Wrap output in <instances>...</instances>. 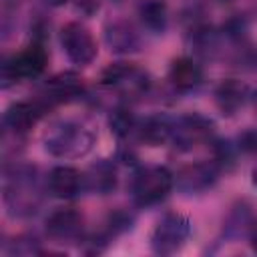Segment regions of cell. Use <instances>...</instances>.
<instances>
[{
	"mask_svg": "<svg viewBox=\"0 0 257 257\" xmlns=\"http://www.w3.org/2000/svg\"><path fill=\"white\" fill-rule=\"evenodd\" d=\"M4 205L10 217H30L38 211L42 195L38 185L36 169L30 165H12L4 167L2 179Z\"/></svg>",
	"mask_w": 257,
	"mask_h": 257,
	"instance_id": "6da1fadb",
	"label": "cell"
},
{
	"mask_svg": "<svg viewBox=\"0 0 257 257\" xmlns=\"http://www.w3.org/2000/svg\"><path fill=\"white\" fill-rule=\"evenodd\" d=\"M94 141V131L76 118H60L52 122L42 137L46 153L56 159H80L90 153Z\"/></svg>",
	"mask_w": 257,
	"mask_h": 257,
	"instance_id": "7a4b0ae2",
	"label": "cell"
},
{
	"mask_svg": "<svg viewBox=\"0 0 257 257\" xmlns=\"http://www.w3.org/2000/svg\"><path fill=\"white\" fill-rule=\"evenodd\" d=\"M175 187V175L163 165H145L133 173L131 197L141 209L163 203Z\"/></svg>",
	"mask_w": 257,
	"mask_h": 257,
	"instance_id": "3957f363",
	"label": "cell"
},
{
	"mask_svg": "<svg viewBox=\"0 0 257 257\" xmlns=\"http://www.w3.org/2000/svg\"><path fill=\"white\" fill-rule=\"evenodd\" d=\"M191 221L187 215L169 211L165 213L151 231V249L157 255H173L185 247V243L191 237Z\"/></svg>",
	"mask_w": 257,
	"mask_h": 257,
	"instance_id": "277c9868",
	"label": "cell"
},
{
	"mask_svg": "<svg viewBox=\"0 0 257 257\" xmlns=\"http://www.w3.org/2000/svg\"><path fill=\"white\" fill-rule=\"evenodd\" d=\"M48 64V52L40 42L24 46L20 52L4 58L2 62V86L8 88L20 80L38 78Z\"/></svg>",
	"mask_w": 257,
	"mask_h": 257,
	"instance_id": "5b68a950",
	"label": "cell"
},
{
	"mask_svg": "<svg viewBox=\"0 0 257 257\" xmlns=\"http://www.w3.org/2000/svg\"><path fill=\"white\" fill-rule=\"evenodd\" d=\"M100 84L122 96H145L151 88V76L133 62H110L100 72Z\"/></svg>",
	"mask_w": 257,
	"mask_h": 257,
	"instance_id": "8992f818",
	"label": "cell"
},
{
	"mask_svg": "<svg viewBox=\"0 0 257 257\" xmlns=\"http://www.w3.org/2000/svg\"><path fill=\"white\" fill-rule=\"evenodd\" d=\"M60 46L74 66H88L98 54L96 40L82 22H66L60 28Z\"/></svg>",
	"mask_w": 257,
	"mask_h": 257,
	"instance_id": "52a82bcc",
	"label": "cell"
},
{
	"mask_svg": "<svg viewBox=\"0 0 257 257\" xmlns=\"http://www.w3.org/2000/svg\"><path fill=\"white\" fill-rule=\"evenodd\" d=\"M213 120L199 114V112H189L179 118H175L173 126V137L171 143L177 151H193L199 145L211 143L213 141Z\"/></svg>",
	"mask_w": 257,
	"mask_h": 257,
	"instance_id": "ba28073f",
	"label": "cell"
},
{
	"mask_svg": "<svg viewBox=\"0 0 257 257\" xmlns=\"http://www.w3.org/2000/svg\"><path fill=\"white\" fill-rule=\"evenodd\" d=\"M46 108H48V104L42 98H38V100H16L4 110L2 126L10 135H16V137L26 135L30 128H34L38 124V120L42 118Z\"/></svg>",
	"mask_w": 257,
	"mask_h": 257,
	"instance_id": "9c48e42d",
	"label": "cell"
},
{
	"mask_svg": "<svg viewBox=\"0 0 257 257\" xmlns=\"http://www.w3.org/2000/svg\"><path fill=\"white\" fill-rule=\"evenodd\" d=\"M219 173H221V167L217 165L215 159L197 161V163H191V165L183 167L175 175V185H177L179 191H183L187 195H197V193H203V191L211 189L217 183Z\"/></svg>",
	"mask_w": 257,
	"mask_h": 257,
	"instance_id": "30bf717a",
	"label": "cell"
},
{
	"mask_svg": "<svg viewBox=\"0 0 257 257\" xmlns=\"http://www.w3.org/2000/svg\"><path fill=\"white\" fill-rule=\"evenodd\" d=\"M82 227H84V217L80 211L72 209V207H60L54 209L46 221H44V229L46 235L54 241H76L82 237Z\"/></svg>",
	"mask_w": 257,
	"mask_h": 257,
	"instance_id": "8fae6325",
	"label": "cell"
},
{
	"mask_svg": "<svg viewBox=\"0 0 257 257\" xmlns=\"http://www.w3.org/2000/svg\"><path fill=\"white\" fill-rule=\"evenodd\" d=\"M46 189L56 199H76L84 191V173L70 165H58L52 167L46 175Z\"/></svg>",
	"mask_w": 257,
	"mask_h": 257,
	"instance_id": "7c38bea8",
	"label": "cell"
},
{
	"mask_svg": "<svg viewBox=\"0 0 257 257\" xmlns=\"http://www.w3.org/2000/svg\"><path fill=\"white\" fill-rule=\"evenodd\" d=\"M84 94V82L76 72H58L50 76L44 82L42 88V100L50 104H60V102H70L76 100Z\"/></svg>",
	"mask_w": 257,
	"mask_h": 257,
	"instance_id": "4fadbf2b",
	"label": "cell"
},
{
	"mask_svg": "<svg viewBox=\"0 0 257 257\" xmlns=\"http://www.w3.org/2000/svg\"><path fill=\"white\" fill-rule=\"evenodd\" d=\"M213 96H215V106L219 108V112L223 116H233L251 98V88L239 78H225L217 84Z\"/></svg>",
	"mask_w": 257,
	"mask_h": 257,
	"instance_id": "5bb4252c",
	"label": "cell"
},
{
	"mask_svg": "<svg viewBox=\"0 0 257 257\" xmlns=\"http://www.w3.org/2000/svg\"><path fill=\"white\" fill-rule=\"evenodd\" d=\"M167 80L177 92H193L203 82V68L195 58L179 56L171 62Z\"/></svg>",
	"mask_w": 257,
	"mask_h": 257,
	"instance_id": "9a60e30c",
	"label": "cell"
},
{
	"mask_svg": "<svg viewBox=\"0 0 257 257\" xmlns=\"http://www.w3.org/2000/svg\"><path fill=\"white\" fill-rule=\"evenodd\" d=\"M104 40L116 54H133L141 50V34L126 20H112L104 28Z\"/></svg>",
	"mask_w": 257,
	"mask_h": 257,
	"instance_id": "2e32d148",
	"label": "cell"
},
{
	"mask_svg": "<svg viewBox=\"0 0 257 257\" xmlns=\"http://www.w3.org/2000/svg\"><path fill=\"white\" fill-rule=\"evenodd\" d=\"M173 126H175V118L157 112V114H149L143 120H139L135 135L147 147H161L165 143H171Z\"/></svg>",
	"mask_w": 257,
	"mask_h": 257,
	"instance_id": "e0dca14e",
	"label": "cell"
},
{
	"mask_svg": "<svg viewBox=\"0 0 257 257\" xmlns=\"http://www.w3.org/2000/svg\"><path fill=\"white\" fill-rule=\"evenodd\" d=\"M116 185H118V173L112 161L102 159L84 173V189L96 195H108L116 189Z\"/></svg>",
	"mask_w": 257,
	"mask_h": 257,
	"instance_id": "ac0fdd59",
	"label": "cell"
},
{
	"mask_svg": "<svg viewBox=\"0 0 257 257\" xmlns=\"http://www.w3.org/2000/svg\"><path fill=\"white\" fill-rule=\"evenodd\" d=\"M137 14L143 28L153 34H163L169 26V8L163 0H141Z\"/></svg>",
	"mask_w": 257,
	"mask_h": 257,
	"instance_id": "d6986e66",
	"label": "cell"
},
{
	"mask_svg": "<svg viewBox=\"0 0 257 257\" xmlns=\"http://www.w3.org/2000/svg\"><path fill=\"white\" fill-rule=\"evenodd\" d=\"M108 126H110V133L118 139H128L131 135L137 133V126H139V118L137 114L131 110V106L126 104H118L110 110L108 114Z\"/></svg>",
	"mask_w": 257,
	"mask_h": 257,
	"instance_id": "ffe728a7",
	"label": "cell"
},
{
	"mask_svg": "<svg viewBox=\"0 0 257 257\" xmlns=\"http://www.w3.org/2000/svg\"><path fill=\"white\" fill-rule=\"evenodd\" d=\"M253 223V217H251V209L241 203L237 207H233V211L229 213L227 221H225V237H237L241 233H249V227Z\"/></svg>",
	"mask_w": 257,
	"mask_h": 257,
	"instance_id": "44dd1931",
	"label": "cell"
},
{
	"mask_svg": "<svg viewBox=\"0 0 257 257\" xmlns=\"http://www.w3.org/2000/svg\"><path fill=\"white\" fill-rule=\"evenodd\" d=\"M40 251L42 249H40L38 237L36 235H28V233L14 237L4 247V253L6 255H34V253H40Z\"/></svg>",
	"mask_w": 257,
	"mask_h": 257,
	"instance_id": "7402d4cb",
	"label": "cell"
},
{
	"mask_svg": "<svg viewBox=\"0 0 257 257\" xmlns=\"http://www.w3.org/2000/svg\"><path fill=\"white\" fill-rule=\"evenodd\" d=\"M235 147H237V151H241V153H245V155L257 157V128H247V131H243V133L237 137Z\"/></svg>",
	"mask_w": 257,
	"mask_h": 257,
	"instance_id": "603a6c76",
	"label": "cell"
},
{
	"mask_svg": "<svg viewBox=\"0 0 257 257\" xmlns=\"http://www.w3.org/2000/svg\"><path fill=\"white\" fill-rule=\"evenodd\" d=\"M249 245H251V249L257 253V221H253L251 223V227H249Z\"/></svg>",
	"mask_w": 257,
	"mask_h": 257,
	"instance_id": "cb8c5ba5",
	"label": "cell"
},
{
	"mask_svg": "<svg viewBox=\"0 0 257 257\" xmlns=\"http://www.w3.org/2000/svg\"><path fill=\"white\" fill-rule=\"evenodd\" d=\"M44 4H48V6H52V8H60V6H64L68 0H42Z\"/></svg>",
	"mask_w": 257,
	"mask_h": 257,
	"instance_id": "d4e9b609",
	"label": "cell"
},
{
	"mask_svg": "<svg viewBox=\"0 0 257 257\" xmlns=\"http://www.w3.org/2000/svg\"><path fill=\"white\" fill-rule=\"evenodd\" d=\"M251 183H253V187H257V167H255L253 173H251Z\"/></svg>",
	"mask_w": 257,
	"mask_h": 257,
	"instance_id": "484cf974",
	"label": "cell"
}]
</instances>
